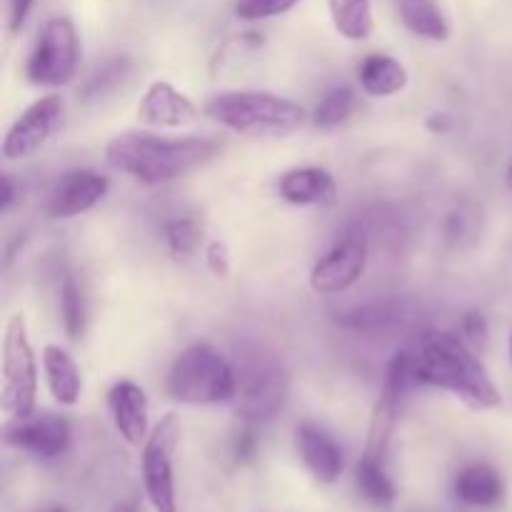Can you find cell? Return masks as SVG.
I'll return each instance as SVG.
<instances>
[{
    "label": "cell",
    "instance_id": "cell-1",
    "mask_svg": "<svg viewBox=\"0 0 512 512\" xmlns=\"http://www.w3.org/2000/svg\"><path fill=\"white\" fill-rule=\"evenodd\" d=\"M220 153V143L210 138H163L153 133L128 130L105 145V160L110 168L130 175L145 185H163L178 180Z\"/></svg>",
    "mask_w": 512,
    "mask_h": 512
},
{
    "label": "cell",
    "instance_id": "cell-2",
    "mask_svg": "<svg viewBox=\"0 0 512 512\" xmlns=\"http://www.w3.org/2000/svg\"><path fill=\"white\" fill-rule=\"evenodd\" d=\"M413 368L418 383L448 390L468 408L495 410L503 405V393L463 335L430 333L413 353Z\"/></svg>",
    "mask_w": 512,
    "mask_h": 512
},
{
    "label": "cell",
    "instance_id": "cell-3",
    "mask_svg": "<svg viewBox=\"0 0 512 512\" xmlns=\"http://www.w3.org/2000/svg\"><path fill=\"white\" fill-rule=\"evenodd\" d=\"M205 115L233 133L268 138L298 133L308 120L303 105L265 90H225L205 103Z\"/></svg>",
    "mask_w": 512,
    "mask_h": 512
},
{
    "label": "cell",
    "instance_id": "cell-4",
    "mask_svg": "<svg viewBox=\"0 0 512 512\" xmlns=\"http://www.w3.org/2000/svg\"><path fill=\"white\" fill-rule=\"evenodd\" d=\"M165 393L180 405H218L235 400V368L210 345H190L165 375Z\"/></svg>",
    "mask_w": 512,
    "mask_h": 512
},
{
    "label": "cell",
    "instance_id": "cell-5",
    "mask_svg": "<svg viewBox=\"0 0 512 512\" xmlns=\"http://www.w3.org/2000/svg\"><path fill=\"white\" fill-rule=\"evenodd\" d=\"M0 408L8 418H28L38 400V363L30 345L25 318L10 315L3 335V365H0Z\"/></svg>",
    "mask_w": 512,
    "mask_h": 512
},
{
    "label": "cell",
    "instance_id": "cell-6",
    "mask_svg": "<svg viewBox=\"0 0 512 512\" xmlns=\"http://www.w3.org/2000/svg\"><path fill=\"white\" fill-rule=\"evenodd\" d=\"M80 43L75 25L63 15L45 20L38 40L28 55L25 75L40 88H60L68 85L78 73Z\"/></svg>",
    "mask_w": 512,
    "mask_h": 512
},
{
    "label": "cell",
    "instance_id": "cell-7",
    "mask_svg": "<svg viewBox=\"0 0 512 512\" xmlns=\"http://www.w3.org/2000/svg\"><path fill=\"white\" fill-rule=\"evenodd\" d=\"M233 368L235 378H238L235 405H238L243 420L263 423V420L273 418L283 408L285 393H288V378H285L283 368L263 353L243 355Z\"/></svg>",
    "mask_w": 512,
    "mask_h": 512
},
{
    "label": "cell",
    "instance_id": "cell-8",
    "mask_svg": "<svg viewBox=\"0 0 512 512\" xmlns=\"http://www.w3.org/2000/svg\"><path fill=\"white\" fill-rule=\"evenodd\" d=\"M368 233L360 223L345 225L328 253L310 270V288L318 295H338L353 288L368 265Z\"/></svg>",
    "mask_w": 512,
    "mask_h": 512
},
{
    "label": "cell",
    "instance_id": "cell-9",
    "mask_svg": "<svg viewBox=\"0 0 512 512\" xmlns=\"http://www.w3.org/2000/svg\"><path fill=\"white\" fill-rule=\"evenodd\" d=\"M180 425L175 413H168L143 445V485L155 512H178L175 498L173 455L178 445Z\"/></svg>",
    "mask_w": 512,
    "mask_h": 512
},
{
    "label": "cell",
    "instance_id": "cell-10",
    "mask_svg": "<svg viewBox=\"0 0 512 512\" xmlns=\"http://www.w3.org/2000/svg\"><path fill=\"white\" fill-rule=\"evenodd\" d=\"M415 368H413V353H398L390 360L388 370H385L383 388H380V398L375 403L373 418H370L368 443H365V455L370 458L385 460L390 448V438H393L395 423H398L400 408H403V398L415 385Z\"/></svg>",
    "mask_w": 512,
    "mask_h": 512
},
{
    "label": "cell",
    "instance_id": "cell-11",
    "mask_svg": "<svg viewBox=\"0 0 512 512\" xmlns=\"http://www.w3.org/2000/svg\"><path fill=\"white\" fill-rule=\"evenodd\" d=\"M5 443L43 460H55L68 453L70 423L63 415L33 413L28 418H10L3 428Z\"/></svg>",
    "mask_w": 512,
    "mask_h": 512
},
{
    "label": "cell",
    "instance_id": "cell-12",
    "mask_svg": "<svg viewBox=\"0 0 512 512\" xmlns=\"http://www.w3.org/2000/svg\"><path fill=\"white\" fill-rule=\"evenodd\" d=\"M60 115H63V100H60V95H45V98L35 100L30 108H25L15 118V123L5 133L3 148H0L3 150V158L20 160L33 155L50 138V133L58 125Z\"/></svg>",
    "mask_w": 512,
    "mask_h": 512
},
{
    "label": "cell",
    "instance_id": "cell-13",
    "mask_svg": "<svg viewBox=\"0 0 512 512\" xmlns=\"http://www.w3.org/2000/svg\"><path fill=\"white\" fill-rule=\"evenodd\" d=\"M135 115H138V123L148 128H185L200 118V110L173 83L155 80L140 98Z\"/></svg>",
    "mask_w": 512,
    "mask_h": 512
},
{
    "label": "cell",
    "instance_id": "cell-14",
    "mask_svg": "<svg viewBox=\"0 0 512 512\" xmlns=\"http://www.w3.org/2000/svg\"><path fill=\"white\" fill-rule=\"evenodd\" d=\"M110 183L95 170H73L63 175L48 200V215L55 220H70L93 210L108 193Z\"/></svg>",
    "mask_w": 512,
    "mask_h": 512
},
{
    "label": "cell",
    "instance_id": "cell-15",
    "mask_svg": "<svg viewBox=\"0 0 512 512\" xmlns=\"http://www.w3.org/2000/svg\"><path fill=\"white\" fill-rule=\"evenodd\" d=\"M110 415H113L115 430L128 445H145L150 425V403L148 393L133 380H120L108 393Z\"/></svg>",
    "mask_w": 512,
    "mask_h": 512
},
{
    "label": "cell",
    "instance_id": "cell-16",
    "mask_svg": "<svg viewBox=\"0 0 512 512\" xmlns=\"http://www.w3.org/2000/svg\"><path fill=\"white\" fill-rule=\"evenodd\" d=\"M295 445H298L300 460L318 483L333 485L343 475V450L335 443L333 435L325 433L323 428L313 423H303L295 430Z\"/></svg>",
    "mask_w": 512,
    "mask_h": 512
},
{
    "label": "cell",
    "instance_id": "cell-17",
    "mask_svg": "<svg viewBox=\"0 0 512 512\" xmlns=\"http://www.w3.org/2000/svg\"><path fill=\"white\" fill-rule=\"evenodd\" d=\"M280 198L293 205H330L338 198L335 178L325 168H293L278 183Z\"/></svg>",
    "mask_w": 512,
    "mask_h": 512
},
{
    "label": "cell",
    "instance_id": "cell-18",
    "mask_svg": "<svg viewBox=\"0 0 512 512\" xmlns=\"http://www.w3.org/2000/svg\"><path fill=\"white\" fill-rule=\"evenodd\" d=\"M43 373L55 403L65 405V408L78 403L80 390H83V380H80L78 363H75L73 355H70L68 350L60 348V345H45Z\"/></svg>",
    "mask_w": 512,
    "mask_h": 512
},
{
    "label": "cell",
    "instance_id": "cell-19",
    "mask_svg": "<svg viewBox=\"0 0 512 512\" xmlns=\"http://www.w3.org/2000/svg\"><path fill=\"white\" fill-rule=\"evenodd\" d=\"M455 495L470 508H495L505 498V483L490 465L473 463L463 468L455 480Z\"/></svg>",
    "mask_w": 512,
    "mask_h": 512
},
{
    "label": "cell",
    "instance_id": "cell-20",
    "mask_svg": "<svg viewBox=\"0 0 512 512\" xmlns=\"http://www.w3.org/2000/svg\"><path fill=\"white\" fill-rule=\"evenodd\" d=\"M408 85V70L390 55H368L360 65V88L373 98H390Z\"/></svg>",
    "mask_w": 512,
    "mask_h": 512
},
{
    "label": "cell",
    "instance_id": "cell-21",
    "mask_svg": "<svg viewBox=\"0 0 512 512\" xmlns=\"http://www.w3.org/2000/svg\"><path fill=\"white\" fill-rule=\"evenodd\" d=\"M400 20L413 35L425 40H448L450 25L435 0H393Z\"/></svg>",
    "mask_w": 512,
    "mask_h": 512
},
{
    "label": "cell",
    "instance_id": "cell-22",
    "mask_svg": "<svg viewBox=\"0 0 512 512\" xmlns=\"http://www.w3.org/2000/svg\"><path fill=\"white\" fill-rule=\"evenodd\" d=\"M335 30L345 40H368L373 33V0H328Z\"/></svg>",
    "mask_w": 512,
    "mask_h": 512
},
{
    "label": "cell",
    "instance_id": "cell-23",
    "mask_svg": "<svg viewBox=\"0 0 512 512\" xmlns=\"http://www.w3.org/2000/svg\"><path fill=\"white\" fill-rule=\"evenodd\" d=\"M355 485H358V493L375 508H388L395 503V485L385 470V460L370 458L363 453L358 468H355Z\"/></svg>",
    "mask_w": 512,
    "mask_h": 512
},
{
    "label": "cell",
    "instance_id": "cell-24",
    "mask_svg": "<svg viewBox=\"0 0 512 512\" xmlns=\"http://www.w3.org/2000/svg\"><path fill=\"white\" fill-rule=\"evenodd\" d=\"M60 318L70 340L83 338L85 325H88V308H85L83 290L73 275H68L60 285Z\"/></svg>",
    "mask_w": 512,
    "mask_h": 512
},
{
    "label": "cell",
    "instance_id": "cell-25",
    "mask_svg": "<svg viewBox=\"0 0 512 512\" xmlns=\"http://www.w3.org/2000/svg\"><path fill=\"white\" fill-rule=\"evenodd\" d=\"M355 110V93L348 85H338V88L328 90V93L320 98V103L315 105L310 120L318 128H335V125L345 123V120L353 115Z\"/></svg>",
    "mask_w": 512,
    "mask_h": 512
},
{
    "label": "cell",
    "instance_id": "cell-26",
    "mask_svg": "<svg viewBox=\"0 0 512 512\" xmlns=\"http://www.w3.org/2000/svg\"><path fill=\"white\" fill-rule=\"evenodd\" d=\"M165 243L175 258H193L203 245V228L190 218L173 220L165 225Z\"/></svg>",
    "mask_w": 512,
    "mask_h": 512
},
{
    "label": "cell",
    "instance_id": "cell-27",
    "mask_svg": "<svg viewBox=\"0 0 512 512\" xmlns=\"http://www.w3.org/2000/svg\"><path fill=\"white\" fill-rule=\"evenodd\" d=\"M130 73V60L128 58H118V60H110L108 65L98 70L95 75H90V80L85 83L83 88V98L85 100H98L105 98L108 93H113L123 78H128Z\"/></svg>",
    "mask_w": 512,
    "mask_h": 512
},
{
    "label": "cell",
    "instance_id": "cell-28",
    "mask_svg": "<svg viewBox=\"0 0 512 512\" xmlns=\"http://www.w3.org/2000/svg\"><path fill=\"white\" fill-rule=\"evenodd\" d=\"M298 5V0H238L235 3V15L240 20H265L275 18V15H283L288 10H293Z\"/></svg>",
    "mask_w": 512,
    "mask_h": 512
},
{
    "label": "cell",
    "instance_id": "cell-29",
    "mask_svg": "<svg viewBox=\"0 0 512 512\" xmlns=\"http://www.w3.org/2000/svg\"><path fill=\"white\" fill-rule=\"evenodd\" d=\"M460 333H463L465 343H468L470 348L483 350L485 345H488V338H490L488 320H485L483 313L473 310V313L465 315L463 323H460Z\"/></svg>",
    "mask_w": 512,
    "mask_h": 512
},
{
    "label": "cell",
    "instance_id": "cell-30",
    "mask_svg": "<svg viewBox=\"0 0 512 512\" xmlns=\"http://www.w3.org/2000/svg\"><path fill=\"white\" fill-rule=\"evenodd\" d=\"M205 263H208V268L213 270L215 275H220V278H225V275L230 273V255H228V248H225L223 243H210L208 248H205Z\"/></svg>",
    "mask_w": 512,
    "mask_h": 512
},
{
    "label": "cell",
    "instance_id": "cell-31",
    "mask_svg": "<svg viewBox=\"0 0 512 512\" xmlns=\"http://www.w3.org/2000/svg\"><path fill=\"white\" fill-rule=\"evenodd\" d=\"M35 0H5V10H8V30L10 33H18L23 30L25 20H28L30 10H33Z\"/></svg>",
    "mask_w": 512,
    "mask_h": 512
},
{
    "label": "cell",
    "instance_id": "cell-32",
    "mask_svg": "<svg viewBox=\"0 0 512 512\" xmlns=\"http://www.w3.org/2000/svg\"><path fill=\"white\" fill-rule=\"evenodd\" d=\"M13 200H15L13 180H10L8 175H3V193H0V210H3V213H8L10 205H13Z\"/></svg>",
    "mask_w": 512,
    "mask_h": 512
},
{
    "label": "cell",
    "instance_id": "cell-33",
    "mask_svg": "<svg viewBox=\"0 0 512 512\" xmlns=\"http://www.w3.org/2000/svg\"><path fill=\"white\" fill-rule=\"evenodd\" d=\"M113 512H138V508H135L133 503H120V505H115Z\"/></svg>",
    "mask_w": 512,
    "mask_h": 512
},
{
    "label": "cell",
    "instance_id": "cell-34",
    "mask_svg": "<svg viewBox=\"0 0 512 512\" xmlns=\"http://www.w3.org/2000/svg\"><path fill=\"white\" fill-rule=\"evenodd\" d=\"M505 180H508V188L512 190V165H510V170H508V178H505Z\"/></svg>",
    "mask_w": 512,
    "mask_h": 512
},
{
    "label": "cell",
    "instance_id": "cell-35",
    "mask_svg": "<svg viewBox=\"0 0 512 512\" xmlns=\"http://www.w3.org/2000/svg\"><path fill=\"white\" fill-rule=\"evenodd\" d=\"M510 363H512V333H510Z\"/></svg>",
    "mask_w": 512,
    "mask_h": 512
},
{
    "label": "cell",
    "instance_id": "cell-36",
    "mask_svg": "<svg viewBox=\"0 0 512 512\" xmlns=\"http://www.w3.org/2000/svg\"><path fill=\"white\" fill-rule=\"evenodd\" d=\"M48 512H68V510H63V508H55V510H48Z\"/></svg>",
    "mask_w": 512,
    "mask_h": 512
}]
</instances>
